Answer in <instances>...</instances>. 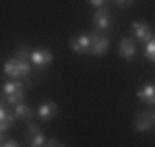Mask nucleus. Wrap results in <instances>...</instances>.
<instances>
[{
	"label": "nucleus",
	"mask_w": 155,
	"mask_h": 147,
	"mask_svg": "<svg viewBox=\"0 0 155 147\" xmlns=\"http://www.w3.org/2000/svg\"><path fill=\"white\" fill-rule=\"evenodd\" d=\"M93 23H95V27H99V29H107V27H110V12H107L106 6L95 8V12H93Z\"/></svg>",
	"instance_id": "8"
},
{
	"label": "nucleus",
	"mask_w": 155,
	"mask_h": 147,
	"mask_svg": "<svg viewBox=\"0 0 155 147\" xmlns=\"http://www.w3.org/2000/svg\"><path fill=\"white\" fill-rule=\"evenodd\" d=\"M25 89L23 83H19V81H8V83H4L2 87V91H4V95H12V93H17V91H21Z\"/></svg>",
	"instance_id": "15"
},
{
	"label": "nucleus",
	"mask_w": 155,
	"mask_h": 147,
	"mask_svg": "<svg viewBox=\"0 0 155 147\" xmlns=\"http://www.w3.org/2000/svg\"><path fill=\"white\" fill-rule=\"evenodd\" d=\"M134 50H137L134 39H132V37H124V39H122V44H120V56H122L124 60H132Z\"/></svg>",
	"instance_id": "10"
},
{
	"label": "nucleus",
	"mask_w": 155,
	"mask_h": 147,
	"mask_svg": "<svg viewBox=\"0 0 155 147\" xmlns=\"http://www.w3.org/2000/svg\"><path fill=\"white\" fill-rule=\"evenodd\" d=\"M107 50H110V39L106 35H99V33H91V50H89V54L104 56Z\"/></svg>",
	"instance_id": "2"
},
{
	"label": "nucleus",
	"mask_w": 155,
	"mask_h": 147,
	"mask_svg": "<svg viewBox=\"0 0 155 147\" xmlns=\"http://www.w3.org/2000/svg\"><path fill=\"white\" fill-rule=\"evenodd\" d=\"M29 60L33 62L35 66H39V68H46L48 64H52L54 56H52V52H50V50H33Z\"/></svg>",
	"instance_id": "5"
},
{
	"label": "nucleus",
	"mask_w": 155,
	"mask_h": 147,
	"mask_svg": "<svg viewBox=\"0 0 155 147\" xmlns=\"http://www.w3.org/2000/svg\"><path fill=\"white\" fill-rule=\"evenodd\" d=\"M89 4H93L95 8H101V6H106V0H89Z\"/></svg>",
	"instance_id": "18"
},
{
	"label": "nucleus",
	"mask_w": 155,
	"mask_h": 147,
	"mask_svg": "<svg viewBox=\"0 0 155 147\" xmlns=\"http://www.w3.org/2000/svg\"><path fill=\"white\" fill-rule=\"evenodd\" d=\"M2 147H19V145H17L15 141H4V143H2Z\"/></svg>",
	"instance_id": "20"
},
{
	"label": "nucleus",
	"mask_w": 155,
	"mask_h": 147,
	"mask_svg": "<svg viewBox=\"0 0 155 147\" xmlns=\"http://www.w3.org/2000/svg\"><path fill=\"white\" fill-rule=\"evenodd\" d=\"M17 58L19 60H29L31 58V52L25 48V46H21V48H17Z\"/></svg>",
	"instance_id": "17"
},
{
	"label": "nucleus",
	"mask_w": 155,
	"mask_h": 147,
	"mask_svg": "<svg viewBox=\"0 0 155 147\" xmlns=\"http://www.w3.org/2000/svg\"><path fill=\"white\" fill-rule=\"evenodd\" d=\"M71 50L77 54H85L91 50V35L89 33H81V35L72 37L71 39Z\"/></svg>",
	"instance_id": "4"
},
{
	"label": "nucleus",
	"mask_w": 155,
	"mask_h": 147,
	"mask_svg": "<svg viewBox=\"0 0 155 147\" xmlns=\"http://www.w3.org/2000/svg\"><path fill=\"white\" fill-rule=\"evenodd\" d=\"M46 147H64V145H62L60 141H54V139H52V141H48V143H46Z\"/></svg>",
	"instance_id": "19"
},
{
	"label": "nucleus",
	"mask_w": 155,
	"mask_h": 147,
	"mask_svg": "<svg viewBox=\"0 0 155 147\" xmlns=\"http://www.w3.org/2000/svg\"><path fill=\"white\" fill-rule=\"evenodd\" d=\"M31 60H19V58H11L4 62V75H8L11 79H25L31 73Z\"/></svg>",
	"instance_id": "1"
},
{
	"label": "nucleus",
	"mask_w": 155,
	"mask_h": 147,
	"mask_svg": "<svg viewBox=\"0 0 155 147\" xmlns=\"http://www.w3.org/2000/svg\"><path fill=\"white\" fill-rule=\"evenodd\" d=\"M15 122V112H11L6 106L0 108V133H6Z\"/></svg>",
	"instance_id": "9"
},
{
	"label": "nucleus",
	"mask_w": 155,
	"mask_h": 147,
	"mask_svg": "<svg viewBox=\"0 0 155 147\" xmlns=\"http://www.w3.org/2000/svg\"><path fill=\"white\" fill-rule=\"evenodd\" d=\"M15 108V116L17 118H23V120H29L31 116H33V112H31V108H27L25 104H17V106H12Z\"/></svg>",
	"instance_id": "13"
},
{
	"label": "nucleus",
	"mask_w": 155,
	"mask_h": 147,
	"mask_svg": "<svg viewBox=\"0 0 155 147\" xmlns=\"http://www.w3.org/2000/svg\"><path fill=\"white\" fill-rule=\"evenodd\" d=\"M139 99L141 102H145V104H149V106H155V85H151V83H147V85H143L141 89H139Z\"/></svg>",
	"instance_id": "12"
},
{
	"label": "nucleus",
	"mask_w": 155,
	"mask_h": 147,
	"mask_svg": "<svg viewBox=\"0 0 155 147\" xmlns=\"http://www.w3.org/2000/svg\"><path fill=\"white\" fill-rule=\"evenodd\" d=\"M25 137H27V141H29V145H31V147H44L46 143H48L46 135L41 133V129H37L35 124H29V126H27Z\"/></svg>",
	"instance_id": "3"
},
{
	"label": "nucleus",
	"mask_w": 155,
	"mask_h": 147,
	"mask_svg": "<svg viewBox=\"0 0 155 147\" xmlns=\"http://www.w3.org/2000/svg\"><path fill=\"white\" fill-rule=\"evenodd\" d=\"M153 124L155 122H153V114H151V112H139L137 118H134V129L141 131V133H143V131H149Z\"/></svg>",
	"instance_id": "6"
},
{
	"label": "nucleus",
	"mask_w": 155,
	"mask_h": 147,
	"mask_svg": "<svg viewBox=\"0 0 155 147\" xmlns=\"http://www.w3.org/2000/svg\"><path fill=\"white\" fill-rule=\"evenodd\" d=\"M58 114V106L54 104V102H44V104H39V108H37V116L41 118V120H50V118H54Z\"/></svg>",
	"instance_id": "7"
},
{
	"label": "nucleus",
	"mask_w": 155,
	"mask_h": 147,
	"mask_svg": "<svg viewBox=\"0 0 155 147\" xmlns=\"http://www.w3.org/2000/svg\"><path fill=\"white\" fill-rule=\"evenodd\" d=\"M153 122H155V112H153Z\"/></svg>",
	"instance_id": "22"
},
{
	"label": "nucleus",
	"mask_w": 155,
	"mask_h": 147,
	"mask_svg": "<svg viewBox=\"0 0 155 147\" xmlns=\"http://www.w3.org/2000/svg\"><path fill=\"white\" fill-rule=\"evenodd\" d=\"M116 2H118V4H122V6H126V4H130L132 0H116Z\"/></svg>",
	"instance_id": "21"
},
{
	"label": "nucleus",
	"mask_w": 155,
	"mask_h": 147,
	"mask_svg": "<svg viewBox=\"0 0 155 147\" xmlns=\"http://www.w3.org/2000/svg\"><path fill=\"white\" fill-rule=\"evenodd\" d=\"M23 98H25V89H21V91H17V93H12V95H6V104H11V106L23 104Z\"/></svg>",
	"instance_id": "16"
},
{
	"label": "nucleus",
	"mask_w": 155,
	"mask_h": 147,
	"mask_svg": "<svg viewBox=\"0 0 155 147\" xmlns=\"http://www.w3.org/2000/svg\"><path fill=\"white\" fill-rule=\"evenodd\" d=\"M132 31H134V37H137L139 42H147V39L151 37V29H149V25L143 23V21H134V23H132Z\"/></svg>",
	"instance_id": "11"
},
{
	"label": "nucleus",
	"mask_w": 155,
	"mask_h": 147,
	"mask_svg": "<svg viewBox=\"0 0 155 147\" xmlns=\"http://www.w3.org/2000/svg\"><path fill=\"white\" fill-rule=\"evenodd\" d=\"M145 54L151 62H155V33H151V37L145 42Z\"/></svg>",
	"instance_id": "14"
}]
</instances>
